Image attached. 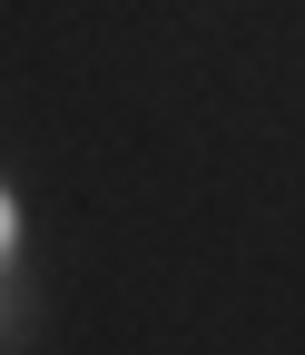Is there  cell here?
<instances>
[{
  "label": "cell",
  "mask_w": 305,
  "mask_h": 355,
  "mask_svg": "<svg viewBox=\"0 0 305 355\" xmlns=\"http://www.w3.org/2000/svg\"><path fill=\"white\" fill-rule=\"evenodd\" d=\"M0 247H10V198H0Z\"/></svg>",
  "instance_id": "1"
}]
</instances>
